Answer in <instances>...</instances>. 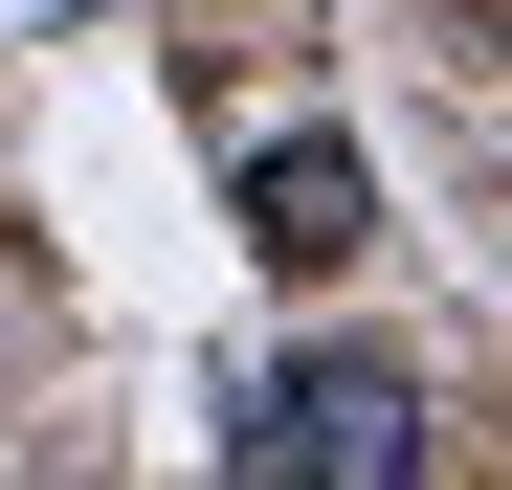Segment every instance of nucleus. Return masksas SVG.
<instances>
[{"mask_svg":"<svg viewBox=\"0 0 512 490\" xmlns=\"http://www.w3.org/2000/svg\"><path fill=\"white\" fill-rule=\"evenodd\" d=\"M245 245H268L290 290H334V268L379 245V156H357V134H268V156H245Z\"/></svg>","mask_w":512,"mask_h":490,"instance_id":"2","label":"nucleus"},{"mask_svg":"<svg viewBox=\"0 0 512 490\" xmlns=\"http://www.w3.org/2000/svg\"><path fill=\"white\" fill-rule=\"evenodd\" d=\"M223 446H245V468H423V424H401L379 357H290V379H245Z\"/></svg>","mask_w":512,"mask_h":490,"instance_id":"1","label":"nucleus"},{"mask_svg":"<svg viewBox=\"0 0 512 490\" xmlns=\"http://www.w3.org/2000/svg\"><path fill=\"white\" fill-rule=\"evenodd\" d=\"M423 23H446V45H490V0H423Z\"/></svg>","mask_w":512,"mask_h":490,"instance_id":"3","label":"nucleus"}]
</instances>
